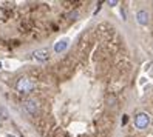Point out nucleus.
Listing matches in <instances>:
<instances>
[{"mask_svg":"<svg viewBox=\"0 0 153 137\" xmlns=\"http://www.w3.org/2000/svg\"><path fill=\"white\" fill-rule=\"evenodd\" d=\"M150 123V117L149 114L146 113H139L136 117H134V126L138 128V130H146Z\"/></svg>","mask_w":153,"mask_h":137,"instance_id":"obj_1","label":"nucleus"},{"mask_svg":"<svg viewBox=\"0 0 153 137\" xmlns=\"http://www.w3.org/2000/svg\"><path fill=\"white\" fill-rule=\"evenodd\" d=\"M67 46H68V39H62V40H59L54 45V51L56 52H62V51L67 49Z\"/></svg>","mask_w":153,"mask_h":137,"instance_id":"obj_6","label":"nucleus"},{"mask_svg":"<svg viewBox=\"0 0 153 137\" xmlns=\"http://www.w3.org/2000/svg\"><path fill=\"white\" fill-rule=\"evenodd\" d=\"M0 69H2V62H0Z\"/></svg>","mask_w":153,"mask_h":137,"instance_id":"obj_8","label":"nucleus"},{"mask_svg":"<svg viewBox=\"0 0 153 137\" xmlns=\"http://www.w3.org/2000/svg\"><path fill=\"white\" fill-rule=\"evenodd\" d=\"M33 88H34V83H33V80H30L28 77H22L19 82H17V89H19L20 93H23V94L33 91Z\"/></svg>","mask_w":153,"mask_h":137,"instance_id":"obj_2","label":"nucleus"},{"mask_svg":"<svg viewBox=\"0 0 153 137\" xmlns=\"http://www.w3.org/2000/svg\"><path fill=\"white\" fill-rule=\"evenodd\" d=\"M23 106H25V109H26V113H30L31 116H36V114H37V111H39L36 100H25Z\"/></svg>","mask_w":153,"mask_h":137,"instance_id":"obj_3","label":"nucleus"},{"mask_svg":"<svg viewBox=\"0 0 153 137\" xmlns=\"http://www.w3.org/2000/svg\"><path fill=\"white\" fill-rule=\"evenodd\" d=\"M136 20H138L139 25L146 26V25H149V22H150V15H149V13H147L146 10H141V11L136 13Z\"/></svg>","mask_w":153,"mask_h":137,"instance_id":"obj_4","label":"nucleus"},{"mask_svg":"<svg viewBox=\"0 0 153 137\" xmlns=\"http://www.w3.org/2000/svg\"><path fill=\"white\" fill-rule=\"evenodd\" d=\"M33 57H34L36 60L45 62V60L50 59V51H48V49H37V51L33 52Z\"/></svg>","mask_w":153,"mask_h":137,"instance_id":"obj_5","label":"nucleus"},{"mask_svg":"<svg viewBox=\"0 0 153 137\" xmlns=\"http://www.w3.org/2000/svg\"><path fill=\"white\" fill-rule=\"evenodd\" d=\"M6 137H16V136H11V134H8V136H6Z\"/></svg>","mask_w":153,"mask_h":137,"instance_id":"obj_7","label":"nucleus"}]
</instances>
